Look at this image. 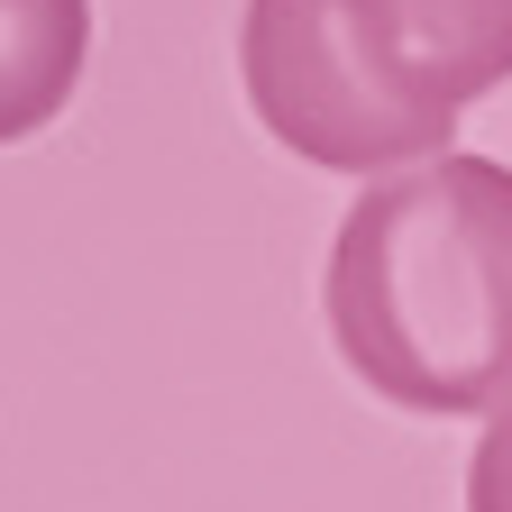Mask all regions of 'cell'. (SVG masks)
Here are the masks:
<instances>
[{
	"mask_svg": "<svg viewBox=\"0 0 512 512\" xmlns=\"http://www.w3.org/2000/svg\"><path fill=\"white\" fill-rule=\"evenodd\" d=\"M83 55H92V0H0V147L37 138L74 101Z\"/></svg>",
	"mask_w": 512,
	"mask_h": 512,
	"instance_id": "obj_3",
	"label": "cell"
},
{
	"mask_svg": "<svg viewBox=\"0 0 512 512\" xmlns=\"http://www.w3.org/2000/svg\"><path fill=\"white\" fill-rule=\"evenodd\" d=\"M330 339L403 412L512 403V165L448 147L357 192L330 247Z\"/></svg>",
	"mask_w": 512,
	"mask_h": 512,
	"instance_id": "obj_1",
	"label": "cell"
},
{
	"mask_svg": "<svg viewBox=\"0 0 512 512\" xmlns=\"http://www.w3.org/2000/svg\"><path fill=\"white\" fill-rule=\"evenodd\" d=\"M238 74L275 147L412 174L448 156L467 101L512 83V0H247Z\"/></svg>",
	"mask_w": 512,
	"mask_h": 512,
	"instance_id": "obj_2",
	"label": "cell"
},
{
	"mask_svg": "<svg viewBox=\"0 0 512 512\" xmlns=\"http://www.w3.org/2000/svg\"><path fill=\"white\" fill-rule=\"evenodd\" d=\"M467 512H512V403H494L476 458H467Z\"/></svg>",
	"mask_w": 512,
	"mask_h": 512,
	"instance_id": "obj_4",
	"label": "cell"
}]
</instances>
